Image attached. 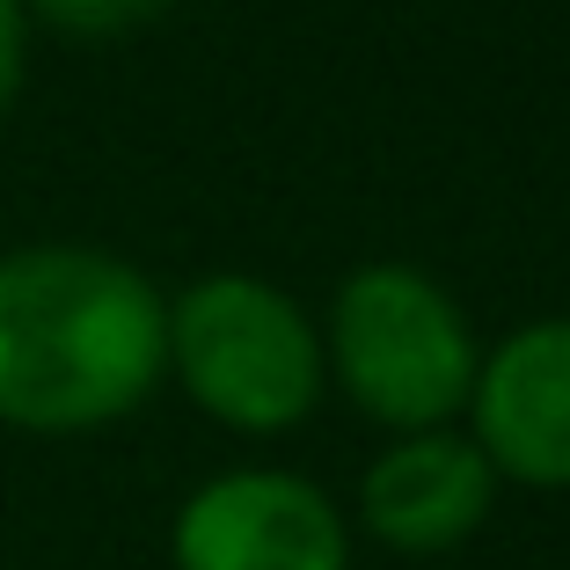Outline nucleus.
<instances>
[{"label":"nucleus","instance_id":"f257e3e1","mask_svg":"<svg viewBox=\"0 0 570 570\" xmlns=\"http://www.w3.org/2000/svg\"><path fill=\"white\" fill-rule=\"evenodd\" d=\"M168 381V293L88 242L0 249V424L81 439Z\"/></svg>","mask_w":570,"mask_h":570},{"label":"nucleus","instance_id":"f03ea898","mask_svg":"<svg viewBox=\"0 0 570 570\" xmlns=\"http://www.w3.org/2000/svg\"><path fill=\"white\" fill-rule=\"evenodd\" d=\"M168 373L227 432L278 439L322 403V330L285 285L256 271H205L168 301Z\"/></svg>","mask_w":570,"mask_h":570},{"label":"nucleus","instance_id":"7ed1b4c3","mask_svg":"<svg viewBox=\"0 0 570 570\" xmlns=\"http://www.w3.org/2000/svg\"><path fill=\"white\" fill-rule=\"evenodd\" d=\"M322 358H330V381L387 432L453 424L483 366L461 301L417 264H358L336 285Z\"/></svg>","mask_w":570,"mask_h":570},{"label":"nucleus","instance_id":"20e7f679","mask_svg":"<svg viewBox=\"0 0 570 570\" xmlns=\"http://www.w3.org/2000/svg\"><path fill=\"white\" fill-rule=\"evenodd\" d=\"M176 570H352V527L293 469H227L176 504Z\"/></svg>","mask_w":570,"mask_h":570},{"label":"nucleus","instance_id":"39448f33","mask_svg":"<svg viewBox=\"0 0 570 570\" xmlns=\"http://www.w3.org/2000/svg\"><path fill=\"white\" fill-rule=\"evenodd\" d=\"M475 446L527 490H570V315L527 322L475 366Z\"/></svg>","mask_w":570,"mask_h":570},{"label":"nucleus","instance_id":"423d86ee","mask_svg":"<svg viewBox=\"0 0 570 570\" xmlns=\"http://www.w3.org/2000/svg\"><path fill=\"white\" fill-rule=\"evenodd\" d=\"M498 498V469L469 432L432 424V432H395V446L381 453L358 483V520L373 541L403 556H439L461 549L475 527L490 520Z\"/></svg>","mask_w":570,"mask_h":570},{"label":"nucleus","instance_id":"0eeeda50","mask_svg":"<svg viewBox=\"0 0 570 570\" xmlns=\"http://www.w3.org/2000/svg\"><path fill=\"white\" fill-rule=\"evenodd\" d=\"M168 8L176 0H22V16L59 37H125V30H147Z\"/></svg>","mask_w":570,"mask_h":570},{"label":"nucleus","instance_id":"6e6552de","mask_svg":"<svg viewBox=\"0 0 570 570\" xmlns=\"http://www.w3.org/2000/svg\"><path fill=\"white\" fill-rule=\"evenodd\" d=\"M22 73H30V16H22V0H0V118L16 110Z\"/></svg>","mask_w":570,"mask_h":570}]
</instances>
